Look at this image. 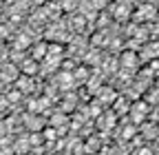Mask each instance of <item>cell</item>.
<instances>
[{
  "label": "cell",
  "instance_id": "cell-13",
  "mask_svg": "<svg viewBox=\"0 0 159 155\" xmlns=\"http://www.w3.org/2000/svg\"><path fill=\"white\" fill-rule=\"evenodd\" d=\"M7 35H9V29H7L5 25H0V40H5Z\"/></svg>",
  "mask_w": 159,
  "mask_h": 155
},
{
  "label": "cell",
  "instance_id": "cell-4",
  "mask_svg": "<svg viewBox=\"0 0 159 155\" xmlns=\"http://www.w3.org/2000/svg\"><path fill=\"white\" fill-rule=\"evenodd\" d=\"M51 124H53V129H57V133H60V126H62V131H66L69 118H66V115H53V118H51Z\"/></svg>",
  "mask_w": 159,
  "mask_h": 155
},
{
  "label": "cell",
  "instance_id": "cell-3",
  "mask_svg": "<svg viewBox=\"0 0 159 155\" xmlns=\"http://www.w3.org/2000/svg\"><path fill=\"white\" fill-rule=\"evenodd\" d=\"M2 78H5V82H16L18 78H20L16 64H5V67H2Z\"/></svg>",
  "mask_w": 159,
  "mask_h": 155
},
{
  "label": "cell",
  "instance_id": "cell-1",
  "mask_svg": "<svg viewBox=\"0 0 159 155\" xmlns=\"http://www.w3.org/2000/svg\"><path fill=\"white\" fill-rule=\"evenodd\" d=\"M119 64H122L124 69H135L137 67V53L135 51H124L122 55H119Z\"/></svg>",
  "mask_w": 159,
  "mask_h": 155
},
{
  "label": "cell",
  "instance_id": "cell-8",
  "mask_svg": "<svg viewBox=\"0 0 159 155\" xmlns=\"http://www.w3.org/2000/svg\"><path fill=\"white\" fill-rule=\"evenodd\" d=\"M99 102H115V91L102 89V91H99Z\"/></svg>",
  "mask_w": 159,
  "mask_h": 155
},
{
  "label": "cell",
  "instance_id": "cell-6",
  "mask_svg": "<svg viewBox=\"0 0 159 155\" xmlns=\"http://www.w3.org/2000/svg\"><path fill=\"white\" fill-rule=\"evenodd\" d=\"M144 111H146V104H144V102H137V104L133 106V118H135V122H142V120H144Z\"/></svg>",
  "mask_w": 159,
  "mask_h": 155
},
{
  "label": "cell",
  "instance_id": "cell-12",
  "mask_svg": "<svg viewBox=\"0 0 159 155\" xmlns=\"http://www.w3.org/2000/svg\"><path fill=\"white\" fill-rule=\"evenodd\" d=\"M22 47H25V49L29 47V38H27V35H20V38H18V45H16V49H22Z\"/></svg>",
  "mask_w": 159,
  "mask_h": 155
},
{
  "label": "cell",
  "instance_id": "cell-2",
  "mask_svg": "<svg viewBox=\"0 0 159 155\" xmlns=\"http://www.w3.org/2000/svg\"><path fill=\"white\" fill-rule=\"evenodd\" d=\"M16 87H18L20 93H31L35 84H33V80H31V75H20L18 80H16Z\"/></svg>",
  "mask_w": 159,
  "mask_h": 155
},
{
  "label": "cell",
  "instance_id": "cell-9",
  "mask_svg": "<svg viewBox=\"0 0 159 155\" xmlns=\"http://www.w3.org/2000/svg\"><path fill=\"white\" fill-rule=\"evenodd\" d=\"M44 55H47V45H35L33 47V60H40Z\"/></svg>",
  "mask_w": 159,
  "mask_h": 155
},
{
  "label": "cell",
  "instance_id": "cell-11",
  "mask_svg": "<svg viewBox=\"0 0 159 155\" xmlns=\"http://www.w3.org/2000/svg\"><path fill=\"white\" fill-rule=\"evenodd\" d=\"M77 80H80V82L86 80V69H84V67H80V69L75 71V82H77Z\"/></svg>",
  "mask_w": 159,
  "mask_h": 155
},
{
  "label": "cell",
  "instance_id": "cell-14",
  "mask_svg": "<svg viewBox=\"0 0 159 155\" xmlns=\"http://www.w3.org/2000/svg\"><path fill=\"white\" fill-rule=\"evenodd\" d=\"M64 5H66V7H64L66 11H73V7H71V5H75V0H64Z\"/></svg>",
  "mask_w": 159,
  "mask_h": 155
},
{
  "label": "cell",
  "instance_id": "cell-10",
  "mask_svg": "<svg viewBox=\"0 0 159 155\" xmlns=\"http://www.w3.org/2000/svg\"><path fill=\"white\" fill-rule=\"evenodd\" d=\"M42 135H44V140H55V138H57V129L49 126V129H44V131H42Z\"/></svg>",
  "mask_w": 159,
  "mask_h": 155
},
{
  "label": "cell",
  "instance_id": "cell-7",
  "mask_svg": "<svg viewBox=\"0 0 159 155\" xmlns=\"http://www.w3.org/2000/svg\"><path fill=\"white\" fill-rule=\"evenodd\" d=\"M20 69H22V73H25V75H33V73H35V69H38V60L22 62V64H20Z\"/></svg>",
  "mask_w": 159,
  "mask_h": 155
},
{
  "label": "cell",
  "instance_id": "cell-5",
  "mask_svg": "<svg viewBox=\"0 0 159 155\" xmlns=\"http://www.w3.org/2000/svg\"><path fill=\"white\" fill-rule=\"evenodd\" d=\"M142 55H144V58H148V60L157 58V55H159V45H157V42H152V45H146V47H144V51H142Z\"/></svg>",
  "mask_w": 159,
  "mask_h": 155
}]
</instances>
